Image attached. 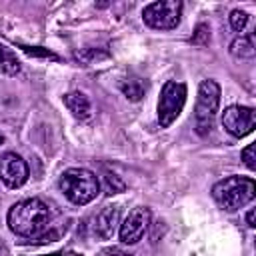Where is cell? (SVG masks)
Here are the masks:
<instances>
[{
    "instance_id": "obj_19",
    "label": "cell",
    "mask_w": 256,
    "mask_h": 256,
    "mask_svg": "<svg viewBox=\"0 0 256 256\" xmlns=\"http://www.w3.org/2000/svg\"><path fill=\"white\" fill-rule=\"evenodd\" d=\"M254 150H256V146L254 144H248L244 150H242V160H244V164L250 168V170H254L256 168V158H254Z\"/></svg>"
},
{
    "instance_id": "obj_18",
    "label": "cell",
    "mask_w": 256,
    "mask_h": 256,
    "mask_svg": "<svg viewBox=\"0 0 256 256\" xmlns=\"http://www.w3.org/2000/svg\"><path fill=\"white\" fill-rule=\"evenodd\" d=\"M28 56H38V58H50V60H58V56L54 52H50L48 48H42V46H20Z\"/></svg>"
},
{
    "instance_id": "obj_6",
    "label": "cell",
    "mask_w": 256,
    "mask_h": 256,
    "mask_svg": "<svg viewBox=\"0 0 256 256\" xmlns=\"http://www.w3.org/2000/svg\"><path fill=\"white\" fill-rule=\"evenodd\" d=\"M182 2L180 0H158L142 10V20L154 30H172L180 24Z\"/></svg>"
},
{
    "instance_id": "obj_14",
    "label": "cell",
    "mask_w": 256,
    "mask_h": 256,
    "mask_svg": "<svg viewBox=\"0 0 256 256\" xmlns=\"http://www.w3.org/2000/svg\"><path fill=\"white\" fill-rule=\"evenodd\" d=\"M120 90L128 100L138 102L146 92V82L140 80V78H126V80L120 82Z\"/></svg>"
},
{
    "instance_id": "obj_2",
    "label": "cell",
    "mask_w": 256,
    "mask_h": 256,
    "mask_svg": "<svg viewBox=\"0 0 256 256\" xmlns=\"http://www.w3.org/2000/svg\"><path fill=\"white\" fill-rule=\"evenodd\" d=\"M256 196V184L246 176H228L212 186V198L226 212H236Z\"/></svg>"
},
{
    "instance_id": "obj_4",
    "label": "cell",
    "mask_w": 256,
    "mask_h": 256,
    "mask_svg": "<svg viewBox=\"0 0 256 256\" xmlns=\"http://www.w3.org/2000/svg\"><path fill=\"white\" fill-rule=\"evenodd\" d=\"M220 106V84L216 80H202L196 94L194 124L200 136H206L214 128L216 112Z\"/></svg>"
},
{
    "instance_id": "obj_13",
    "label": "cell",
    "mask_w": 256,
    "mask_h": 256,
    "mask_svg": "<svg viewBox=\"0 0 256 256\" xmlns=\"http://www.w3.org/2000/svg\"><path fill=\"white\" fill-rule=\"evenodd\" d=\"M20 72V60L16 58V54L6 48L4 44H0V74L4 76H16Z\"/></svg>"
},
{
    "instance_id": "obj_10",
    "label": "cell",
    "mask_w": 256,
    "mask_h": 256,
    "mask_svg": "<svg viewBox=\"0 0 256 256\" xmlns=\"http://www.w3.org/2000/svg\"><path fill=\"white\" fill-rule=\"evenodd\" d=\"M120 226V208L118 206H106L94 222V234L100 240H110Z\"/></svg>"
},
{
    "instance_id": "obj_8",
    "label": "cell",
    "mask_w": 256,
    "mask_h": 256,
    "mask_svg": "<svg viewBox=\"0 0 256 256\" xmlns=\"http://www.w3.org/2000/svg\"><path fill=\"white\" fill-rule=\"evenodd\" d=\"M148 224H150V210L144 206L132 208L124 218V222L118 226L120 240L124 244H136L138 240H142L144 232L148 230Z\"/></svg>"
},
{
    "instance_id": "obj_16",
    "label": "cell",
    "mask_w": 256,
    "mask_h": 256,
    "mask_svg": "<svg viewBox=\"0 0 256 256\" xmlns=\"http://www.w3.org/2000/svg\"><path fill=\"white\" fill-rule=\"evenodd\" d=\"M208 42H210V26L208 24H198L196 30H194V36H192V44L206 46Z\"/></svg>"
},
{
    "instance_id": "obj_5",
    "label": "cell",
    "mask_w": 256,
    "mask_h": 256,
    "mask_svg": "<svg viewBox=\"0 0 256 256\" xmlns=\"http://www.w3.org/2000/svg\"><path fill=\"white\" fill-rule=\"evenodd\" d=\"M186 96H188V88L184 82L168 80L162 86L160 100H158V124H160V128H168L180 116V112L186 104Z\"/></svg>"
},
{
    "instance_id": "obj_24",
    "label": "cell",
    "mask_w": 256,
    "mask_h": 256,
    "mask_svg": "<svg viewBox=\"0 0 256 256\" xmlns=\"http://www.w3.org/2000/svg\"><path fill=\"white\" fill-rule=\"evenodd\" d=\"M0 248H2V240H0Z\"/></svg>"
},
{
    "instance_id": "obj_1",
    "label": "cell",
    "mask_w": 256,
    "mask_h": 256,
    "mask_svg": "<svg viewBox=\"0 0 256 256\" xmlns=\"http://www.w3.org/2000/svg\"><path fill=\"white\" fill-rule=\"evenodd\" d=\"M52 218H54L52 208L40 198H26V200L12 204L6 216L8 228L16 236L32 238L38 242L40 238H44V234H48Z\"/></svg>"
},
{
    "instance_id": "obj_7",
    "label": "cell",
    "mask_w": 256,
    "mask_h": 256,
    "mask_svg": "<svg viewBox=\"0 0 256 256\" xmlns=\"http://www.w3.org/2000/svg\"><path fill=\"white\" fill-rule=\"evenodd\" d=\"M222 126L234 138H244V136L252 134V130L256 126V112L250 106L232 104L222 112Z\"/></svg>"
},
{
    "instance_id": "obj_21",
    "label": "cell",
    "mask_w": 256,
    "mask_h": 256,
    "mask_svg": "<svg viewBox=\"0 0 256 256\" xmlns=\"http://www.w3.org/2000/svg\"><path fill=\"white\" fill-rule=\"evenodd\" d=\"M246 224H248L250 228H254V226H256V220H254V210H248V214H246Z\"/></svg>"
},
{
    "instance_id": "obj_15",
    "label": "cell",
    "mask_w": 256,
    "mask_h": 256,
    "mask_svg": "<svg viewBox=\"0 0 256 256\" xmlns=\"http://www.w3.org/2000/svg\"><path fill=\"white\" fill-rule=\"evenodd\" d=\"M230 26H232V30H236V32H242L244 28H246V24H248V14L244 12V10H232L230 12Z\"/></svg>"
},
{
    "instance_id": "obj_17",
    "label": "cell",
    "mask_w": 256,
    "mask_h": 256,
    "mask_svg": "<svg viewBox=\"0 0 256 256\" xmlns=\"http://www.w3.org/2000/svg\"><path fill=\"white\" fill-rule=\"evenodd\" d=\"M104 182H106V192L108 194H118V192H122L126 188V184L116 174H110V172L104 176Z\"/></svg>"
},
{
    "instance_id": "obj_12",
    "label": "cell",
    "mask_w": 256,
    "mask_h": 256,
    "mask_svg": "<svg viewBox=\"0 0 256 256\" xmlns=\"http://www.w3.org/2000/svg\"><path fill=\"white\" fill-rule=\"evenodd\" d=\"M230 54L236 58H254L256 46H254V36H238L230 42Z\"/></svg>"
},
{
    "instance_id": "obj_23",
    "label": "cell",
    "mask_w": 256,
    "mask_h": 256,
    "mask_svg": "<svg viewBox=\"0 0 256 256\" xmlns=\"http://www.w3.org/2000/svg\"><path fill=\"white\" fill-rule=\"evenodd\" d=\"M2 142H4V138H2V136H0V144H2Z\"/></svg>"
},
{
    "instance_id": "obj_3",
    "label": "cell",
    "mask_w": 256,
    "mask_h": 256,
    "mask_svg": "<svg viewBox=\"0 0 256 256\" xmlns=\"http://www.w3.org/2000/svg\"><path fill=\"white\" fill-rule=\"evenodd\" d=\"M58 184H60V190L64 192V196L76 206H84V204L92 202L100 192V182H98L96 174L86 168L64 170Z\"/></svg>"
},
{
    "instance_id": "obj_20",
    "label": "cell",
    "mask_w": 256,
    "mask_h": 256,
    "mask_svg": "<svg viewBox=\"0 0 256 256\" xmlns=\"http://www.w3.org/2000/svg\"><path fill=\"white\" fill-rule=\"evenodd\" d=\"M100 256H130V254L122 252L120 248H106V250L100 252Z\"/></svg>"
},
{
    "instance_id": "obj_11",
    "label": "cell",
    "mask_w": 256,
    "mask_h": 256,
    "mask_svg": "<svg viewBox=\"0 0 256 256\" xmlns=\"http://www.w3.org/2000/svg\"><path fill=\"white\" fill-rule=\"evenodd\" d=\"M64 104L66 108L74 114V118L78 120H88L92 116V106H90V100L86 94L82 92H68L64 96Z\"/></svg>"
},
{
    "instance_id": "obj_9",
    "label": "cell",
    "mask_w": 256,
    "mask_h": 256,
    "mask_svg": "<svg viewBox=\"0 0 256 256\" xmlns=\"http://www.w3.org/2000/svg\"><path fill=\"white\" fill-rule=\"evenodd\" d=\"M0 180L8 188H20L28 180V164L16 152L0 154Z\"/></svg>"
},
{
    "instance_id": "obj_22",
    "label": "cell",
    "mask_w": 256,
    "mask_h": 256,
    "mask_svg": "<svg viewBox=\"0 0 256 256\" xmlns=\"http://www.w3.org/2000/svg\"><path fill=\"white\" fill-rule=\"evenodd\" d=\"M46 256H60V252H52V254H46Z\"/></svg>"
}]
</instances>
